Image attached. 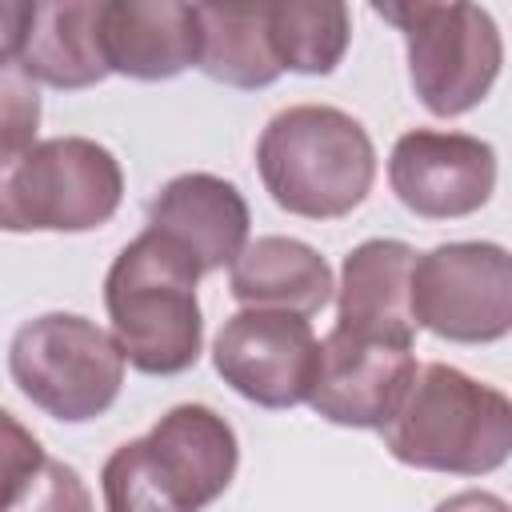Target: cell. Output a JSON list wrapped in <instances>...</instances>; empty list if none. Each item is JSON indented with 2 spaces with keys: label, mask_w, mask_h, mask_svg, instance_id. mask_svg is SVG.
I'll return each mask as SVG.
<instances>
[{
  "label": "cell",
  "mask_w": 512,
  "mask_h": 512,
  "mask_svg": "<svg viewBox=\"0 0 512 512\" xmlns=\"http://www.w3.org/2000/svg\"><path fill=\"white\" fill-rule=\"evenodd\" d=\"M236 468V428L208 404H176L104 460V512H200L228 492Z\"/></svg>",
  "instance_id": "obj_1"
},
{
  "label": "cell",
  "mask_w": 512,
  "mask_h": 512,
  "mask_svg": "<svg viewBox=\"0 0 512 512\" xmlns=\"http://www.w3.org/2000/svg\"><path fill=\"white\" fill-rule=\"evenodd\" d=\"M380 436L388 456L408 468L488 476L512 456V400L452 364H416Z\"/></svg>",
  "instance_id": "obj_2"
},
{
  "label": "cell",
  "mask_w": 512,
  "mask_h": 512,
  "mask_svg": "<svg viewBox=\"0 0 512 512\" xmlns=\"http://www.w3.org/2000/svg\"><path fill=\"white\" fill-rule=\"evenodd\" d=\"M256 172L276 208L304 220H340L376 180L368 128L332 104H292L256 140Z\"/></svg>",
  "instance_id": "obj_3"
},
{
  "label": "cell",
  "mask_w": 512,
  "mask_h": 512,
  "mask_svg": "<svg viewBox=\"0 0 512 512\" xmlns=\"http://www.w3.org/2000/svg\"><path fill=\"white\" fill-rule=\"evenodd\" d=\"M196 284L192 256L152 228L120 248L104 276V308L124 364L144 376H180L200 360L204 316Z\"/></svg>",
  "instance_id": "obj_4"
},
{
  "label": "cell",
  "mask_w": 512,
  "mask_h": 512,
  "mask_svg": "<svg viewBox=\"0 0 512 512\" xmlns=\"http://www.w3.org/2000/svg\"><path fill=\"white\" fill-rule=\"evenodd\" d=\"M8 376L24 400L60 424L104 416L124 388V352L80 312H44L16 328Z\"/></svg>",
  "instance_id": "obj_5"
},
{
  "label": "cell",
  "mask_w": 512,
  "mask_h": 512,
  "mask_svg": "<svg viewBox=\"0 0 512 512\" xmlns=\"http://www.w3.org/2000/svg\"><path fill=\"white\" fill-rule=\"evenodd\" d=\"M372 12L400 28L408 48V80L416 100L440 116H464L488 100L504 68V36L480 4H372Z\"/></svg>",
  "instance_id": "obj_6"
},
{
  "label": "cell",
  "mask_w": 512,
  "mask_h": 512,
  "mask_svg": "<svg viewBox=\"0 0 512 512\" xmlns=\"http://www.w3.org/2000/svg\"><path fill=\"white\" fill-rule=\"evenodd\" d=\"M124 168L88 136H48L16 164L0 192L4 232H92L116 216Z\"/></svg>",
  "instance_id": "obj_7"
},
{
  "label": "cell",
  "mask_w": 512,
  "mask_h": 512,
  "mask_svg": "<svg viewBox=\"0 0 512 512\" xmlns=\"http://www.w3.org/2000/svg\"><path fill=\"white\" fill-rule=\"evenodd\" d=\"M412 324L452 344H496L512 332V260L496 240H452L416 256Z\"/></svg>",
  "instance_id": "obj_8"
},
{
  "label": "cell",
  "mask_w": 512,
  "mask_h": 512,
  "mask_svg": "<svg viewBox=\"0 0 512 512\" xmlns=\"http://www.w3.org/2000/svg\"><path fill=\"white\" fill-rule=\"evenodd\" d=\"M320 340L312 324L280 308H240L212 340V364L220 380L256 408L308 404L316 380Z\"/></svg>",
  "instance_id": "obj_9"
},
{
  "label": "cell",
  "mask_w": 512,
  "mask_h": 512,
  "mask_svg": "<svg viewBox=\"0 0 512 512\" xmlns=\"http://www.w3.org/2000/svg\"><path fill=\"white\" fill-rule=\"evenodd\" d=\"M388 184L420 220H464L496 192V148L468 132L412 128L392 144Z\"/></svg>",
  "instance_id": "obj_10"
},
{
  "label": "cell",
  "mask_w": 512,
  "mask_h": 512,
  "mask_svg": "<svg viewBox=\"0 0 512 512\" xmlns=\"http://www.w3.org/2000/svg\"><path fill=\"white\" fill-rule=\"evenodd\" d=\"M416 376L412 340L332 328L320 340L308 404L336 428H380Z\"/></svg>",
  "instance_id": "obj_11"
},
{
  "label": "cell",
  "mask_w": 512,
  "mask_h": 512,
  "mask_svg": "<svg viewBox=\"0 0 512 512\" xmlns=\"http://www.w3.org/2000/svg\"><path fill=\"white\" fill-rule=\"evenodd\" d=\"M248 200L244 192L212 172H184L172 176L148 200V228L172 240L192 264L204 272L228 268L248 244Z\"/></svg>",
  "instance_id": "obj_12"
},
{
  "label": "cell",
  "mask_w": 512,
  "mask_h": 512,
  "mask_svg": "<svg viewBox=\"0 0 512 512\" xmlns=\"http://www.w3.org/2000/svg\"><path fill=\"white\" fill-rule=\"evenodd\" d=\"M104 64L128 80H172L200 56L196 4L176 0H104L100 4Z\"/></svg>",
  "instance_id": "obj_13"
},
{
  "label": "cell",
  "mask_w": 512,
  "mask_h": 512,
  "mask_svg": "<svg viewBox=\"0 0 512 512\" xmlns=\"http://www.w3.org/2000/svg\"><path fill=\"white\" fill-rule=\"evenodd\" d=\"M416 248L392 236H372L344 256L340 284H336V328L412 340V308H408V280H412Z\"/></svg>",
  "instance_id": "obj_14"
},
{
  "label": "cell",
  "mask_w": 512,
  "mask_h": 512,
  "mask_svg": "<svg viewBox=\"0 0 512 512\" xmlns=\"http://www.w3.org/2000/svg\"><path fill=\"white\" fill-rule=\"evenodd\" d=\"M328 260L296 236H256L228 264V292L244 308H280L296 316H316L332 300Z\"/></svg>",
  "instance_id": "obj_15"
},
{
  "label": "cell",
  "mask_w": 512,
  "mask_h": 512,
  "mask_svg": "<svg viewBox=\"0 0 512 512\" xmlns=\"http://www.w3.org/2000/svg\"><path fill=\"white\" fill-rule=\"evenodd\" d=\"M32 84L48 88H92L108 76L100 48V4L96 0H56L36 4L20 64Z\"/></svg>",
  "instance_id": "obj_16"
},
{
  "label": "cell",
  "mask_w": 512,
  "mask_h": 512,
  "mask_svg": "<svg viewBox=\"0 0 512 512\" xmlns=\"http://www.w3.org/2000/svg\"><path fill=\"white\" fill-rule=\"evenodd\" d=\"M200 56L196 68L228 88H268L280 80V64L268 44L264 4H196Z\"/></svg>",
  "instance_id": "obj_17"
},
{
  "label": "cell",
  "mask_w": 512,
  "mask_h": 512,
  "mask_svg": "<svg viewBox=\"0 0 512 512\" xmlns=\"http://www.w3.org/2000/svg\"><path fill=\"white\" fill-rule=\"evenodd\" d=\"M264 24L280 72H300V76L336 72L352 40V12L340 0L264 4Z\"/></svg>",
  "instance_id": "obj_18"
},
{
  "label": "cell",
  "mask_w": 512,
  "mask_h": 512,
  "mask_svg": "<svg viewBox=\"0 0 512 512\" xmlns=\"http://www.w3.org/2000/svg\"><path fill=\"white\" fill-rule=\"evenodd\" d=\"M40 92L20 68H0V192L16 164L36 148Z\"/></svg>",
  "instance_id": "obj_19"
},
{
  "label": "cell",
  "mask_w": 512,
  "mask_h": 512,
  "mask_svg": "<svg viewBox=\"0 0 512 512\" xmlns=\"http://www.w3.org/2000/svg\"><path fill=\"white\" fill-rule=\"evenodd\" d=\"M0 512H96V504L72 464L44 460Z\"/></svg>",
  "instance_id": "obj_20"
},
{
  "label": "cell",
  "mask_w": 512,
  "mask_h": 512,
  "mask_svg": "<svg viewBox=\"0 0 512 512\" xmlns=\"http://www.w3.org/2000/svg\"><path fill=\"white\" fill-rule=\"evenodd\" d=\"M44 448L12 412L0 408V508L20 492V484L44 464Z\"/></svg>",
  "instance_id": "obj_21"
},
{
  "label": "cell",
  "mask_w": 512,
  "mask_h": 512,
  "mask_svg": "<svg viewBox=\"0 0 512 512\" xmlns=\"http://www.w3.org/2000/svg\"><path fill=\"white\" fill-rule=\"evenodd\" d=\"M32 16H36V4L0 0V68H16L20 64V52H24Z\"/></svg>",
  "instance_id": "obj_22"
},
{
  "label": "cell",
  "mask_w": 512,
  "mask_h": 512,
  "mask_svg": "<svg viewBox=\"0 0 512 512\" xmlns=\"http://www.w3.org/2000/svg\"><path fill=\"white\" fill-rule=\"evenodd\" d=\"M432 512H508V500L496 492H484V488H468V492L440 500Z\"/></svg>",
  "instance_id": "obj_23"
}]
</instances>
